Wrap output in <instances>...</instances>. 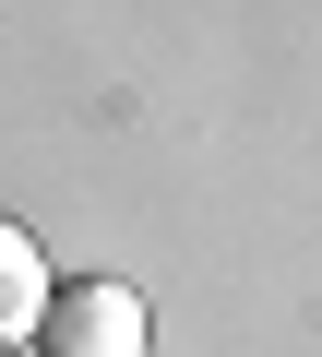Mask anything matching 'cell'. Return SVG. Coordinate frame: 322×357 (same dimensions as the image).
Instances as JSON below:
<instances>
[{
	"mask_svg": "<svg viewBox=\"0 0 322 357\" xmlns=\"http://www.w3.org/2000/svg\"><path fill=\"white\" fill-rule=\"evenodd\" d=\"M24 345L36 357H143V298L119 274H72V286H48V310H36Z\"/></svg>",
	"mask_w": 322,
	"mask_h": 357,
	"instance_id": "1",
	"label": "cell"
},
{
	"mask_svg": "<svg viewBox=\"0 0 322 357\" xmlns=\"http://www.w3.org/2000/svg\"><path fill=\"white\" fill-rule=\"evenodd\" d=\"M36 310H48V250L0 215V345H24V333H36Z\"/></svg>",
	"mask_w": 322,
	"mask_h": 357,
	"instance_id": "2",
	"label": "cell"
}]
</instances>
